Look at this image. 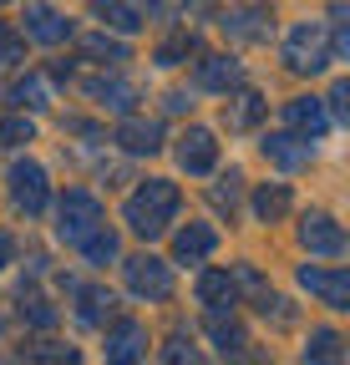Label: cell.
<instances>
[{
    "instance_id": "6da1fadb",
    "label": "cell",
    "mask_w": 350,
    "mask_h": 365,
    "mask_svg": "<svg viewBox=\"0 0 350 365\" xmlns=\"http://www.w3.org/2000/svg\"><path fill=\"white\" fill-rule=\"evenodd\" d=\"M178 213H183V193H178V182L173 178H148V182H138L133 193H127V203H122V223L133 228L138 239H163L173 223H178Z\"/></svg>"
},
{
    "instance_id": "7a4b0ae2",
    "label": "cell",
    "mask_w": 350,
    "mask_h": 365,
    "mask_svg": "<svg viewBox=\"0 0 350 365\" xmlns=\"http://www.w3.org/2000/svg\"><path fill=\"white\" fill-rule=\"evenodd\" d=\"M279 61L294 76H325L335 61V46H330V26L325 21H294L279 41Z\"/></svg>"
},
{
    "instance_id": "3957f363",
    "label": "cell",
    "mask_w": 350,
    "mask_h": 365,
    "mask_svg": "<svg viewBox=\"0 0 350 365\" xmlns=\"http://www.w3.org/2000/svg\"><path fill=\"white\" fill-rule=\"evenodd\" d=\"M6 193L16 203V213L41 218V213L51 208V178H46V168H41L36 158H16L6 168Z\"/></svg>"
},
{
    "instance_id": "277c9868",
    "label": "cell",
    "mask_w": 350,
    "mask_h": 365,
    "mask_svg": "<svg viewBox=\"0 0 350 365\" xmlns=\"http://www.w3.org/2000/svg\"><path fill=\"white\" fill-rule=\"evenodd\" d=\"M102 223H107V213H102V198L97 193H86V188H66L61 193V203H56V239L66 249H76Z\"/></svg>"
},
{
    "instance_id": "5b68a950",
    "label": "cell",
    "mask_w": 350,
    "mask_h": 365,
    "mask_svg": "<svg viewBox=\"0 0 350 365\" xmlns=\"http://www.w3.org/2000/svg\"><path fill=\"white\" fill-rule=\"evenodd\" d=\"M218 26H224V36L234 46H269V36H274V6H269V0H234V6L218 16Z\"/></svg>"
},
{
    "instance_id": "8992f818",
    "label": "cell",
    "mask_w": 350,
    "mask_h": 365,
    "mask_svg": "<svg viewBox=\"0 0 350 365\" xmlns=\"http://www.w3.org/2000/svg\"><path fill=\"white\" fill-rule=\"evenodd\" d=\"M122 279H127V294H138V299H148V304L173 299V264H168V259L133 254V259H122Z\"/></svg>"
},
{
    "instance_id": "52a82bcc",
    "label": "cell",
    "mask_w": 350,
    "mask_h": 365,
    "mask_svg": "<svg viewBox=\"0 0 350 365\" xmlns=\"http://www.w3.org/2000/svg\"><path fill=\"white\" fill-rule=\"evenodd\" d=\"M299 249L310 259H345V228H340V218L325 213V208H310L299 218Z\"/></svg>"
},
{
    "instance_id": "ba28073f",
    "label": "cell",
    "mask_w": 350,
    "mask_h": 365,
    "mask_svg": "<svg viewBox=\"0 0 350 365\" xmlns=\"http://www.w3.org/2000/svg\"><path fill=\"white\" fill-rule=\"evenodd\" d=\"M299 289L304 294H315L325 309H350V269L345 264H330V269H320V264H299Z\"/></svg>"
},
{
    "instance_id": "9c48e42d",
    "label": "cell",
    "mask_w": 350,
    "mask_h": 365,
    "mask_svg": "<svg viewBox=\"0 0 350 365\" xmlns=\"http://www.w3.org/2000/svg\"><path fill=\"white\" fill-rule=\"evenodd\" d=\"M71 16H61L56 6H46V0H31V6L21 11V36L26 41H36V46H61V41H71Z\"/></svg>"
},
{
    "instance_id": "30bf717a",
    "label": "cell",
    "mask_w": 350,
    "mask_h": 365,
    "mask_svg": "<svg viewBox=\"0 0 350 365\" xmlns=\"http://www.w3.org/2000/svg\"><path fill=\"white\" fill-rule=\"evenodd\" d=\"M259 153H264V163L279 168V173H299V168L315 163V143H310V137H299V132H289V127L284 132H264Z\"/></svg>"
},
{
    "instance_id": "8fae6325",
    "label": "cell",
    "mask_w": 350,
    "mask_h": 365,
    "mask_svg": "<svg viewBox=\"0 0 350 365\" xmlns=\"http://www.w3.org/2000/svg\"><path fill=\"white\" fill-rule=\"evenodd\" d=\"M173 158H178V168H183L188 178H208V173L218 168V137H213L208 127H183Z\"/></svg>"
},
{
    "instance_id": "7c38bea8",
    "label": "cell",
    "mask_w": 350,
    "mask_h": 365,
    "mask_svg": "<svg viewBox=\"0 0 350 365\" xmlns=\"http://www.w3.org/2000/svg\"><path fill=\"white\" fill-rule=\"evenodd\" d=\"M81 91H86V102H92V107L117 112V117H127V112L138 107V86L127 81V76H117V71H107V76H86Z\"/></svg>"
},
{
    "instance_id": "4fadbf2b",
    "label": "cell",
    "mask_w": 350,
    "mask_h": 365,
    "mask_svg": "<svg viewBox=\"0 0 350 365\" xmlns=\"http://www.w3.org/2000/svg\"><path fill=\"white\" fill-rule=\"evenodd\" d=\"M112 143H117L122 153H133V158H153V153H163V122L127 112V117L117 122V132H112Z\"/></svg>"
},
{
    "instance_id": "5bb4252c",
    "label": "cell",
    "mask_w": 350,
    "mask_h": 365,
    "mask_svg": "<svg viewBox=\"0 0 350 365\" xmlns=\"http://www.w3.org/2000/svg\"><path fill=\"white\" fill-rule=\"evenodd\" d=\"M107 360L112 365H133V360H143L148 355V330H143V319H107Z\"/></svg>"
},
{
    "instance_id": "9a60e30c",
    "label": "cell",
    "mask_w": 350,
    "mask_h": 365,
    "mask_svg": "<svg viewBox=\"0 0 350 365\" xmlns=\"http://www.w3.org/2000/svg\"><path fill=\"white\" fill-rule=\"evenodd\" d=\"M279 117H284V127H289V132L310 137V143H320V137L335 127L320 97H294V102H284V112H279Z\"/></svg>"
},
{
    "instance_id": "2e32d148",
    "label": "cell",
    "mask_w": 350,
    "mask_h": 365,
    "mask_svg": "<svg viewBox=\"0 0 350 365\" xmlns=\"http://www.w3.org/2000/svg\"><path fill=\"white\" fill-rule=\"evenodd\" d=\"M193 294H198L203 314H234V304H239V289H234V274L229 269H203Z\"/></svg>"
},
{
    "instance_id": "e0dca14e",
    "label": "cell",
    "mask_w": 350,
    "mask_h": 365,
    "mask_svg": "<svg viewBox=\"0 0 350 365\" xmlns=\"http://www.w3.org/2000/svg\"><path fill=\"white\" fill-rule=\"evenodd\" d=\"M193 81L198 91H213V97H229L234 86H244V66L234 56H198L193 66Z\"/></svg>"
},
{
    "instance_id": "ac0fdd59",
    "label": "cell",
    "mask_w": 350,
    "mask_h": 365,
    "mask_svg": "<svg viewBox=\"0 0 350 365\" xmlns=\"http://www.w3.org/2000/svg\"><path fill=\"white\" fill-rule=\"evenodd\" d=\"M218 249V228L213 223H183L173 234V264H203Z\"/></svg>"
},
{
    "instance_id": "d6986e66",
    "label": "cell",
    "mask_w": 350,
    "mask_h": 365,
    "mask_svg": "<svg viewBox=\"0 0 350 365\" xmlns=\"http://www.w3.org/2000/svg\"><path fill=\"white\" fill-rule=\"evenodd\" d=\"M66 289H71V299H76V319H81V325H107V319L117 314V294L102 289V284H76V279H66Z\"/></svg>"
},
{
    "instance_id": "ffe728a7",
    "label": "cell",
    "mask_w": 350,
    "mask_h": 365,
    "mask_svg": "<svg viewBox=\"0 0 350 365\" xmlns=\"http://www.w3.org/2000/svg\"><path fill=\"white\" fill-rule=\"evenodd\" d=\"M229 97H234V102H229V112H224L229 132H249V127L264 122V112H269V97H264V91H254V86H234Z\"/></svg>"
},
{
    "instance_id": "44dd1931",
    "label": "cell",
    "mask_w": 350,
    "mask_h": 365,
    "mask_svg": "<svg viewBox=\"0 0 350 365\" xmlns=\"http://www.w3.org/2000/svg\"><path fill=\"white\" fill-rule=\"evenodd\" d=\"M203 330H208L213 350L224 355V360H239V355H249V335H244V325H239L234 314H208V319H203Z\"/></svg>"
},
{
    "instance_id": "7402d4cb",
    "label": "cell",
    "mask_w": 350,
    "mask_h": 365,
    "mask_svg": "<svg viewBox=\"0 0 350 365\" xmlns=\"http://www.w3.org/2000/svg\"><path fill=\"white\" fill-rule=\"evenodd\" d=\"M249 208H254V218H259V223H279V218L294 208L289 182H259L254 198H249Z\"/></svg>"
},
{
    "instance_id": "603a6c76",
    "label": "cell",
    "mask_w": 350,
    "mask_h": 365,
    "mask_svg": "<svg viewBox=\"0 0 350 365\" xmlns=\"http://www.w3.org/2000/svg\"><path fill=\"white\" fill-rule=\"evenodd\" d=\"M81 56L97 61V66H122V61H133V51H127V41H122L117 31H92V36H81Z\"/></svg>"
},
{
    "instance_id": "cb8c5ba5",
    "label": "cell",
    "mask_w": 350,
    "mask_h": 365,
    "mask_svg": "<svg viewBox=\"0 0 350 365\" xmlns=\"http://www.w3.org/2000/svg\"><path fill=\"white\" fill-rule=\"evenodd\" d=\"M92 16L107 31H117V36H138L143 31V11L133 6V0H92Z\"/></svg>"
},
{
    "instance_id": "d4e9b609",
    "label": "cell",
    "mask_w": 350,
    "mask_h": 365,
    "mask_svg": "<svg viewBox=\"0 0 350 365\" xmlns=\"http://www.w3.org/2000/svg\"><path fill=\"white\" fill-rule=\"evenodd\" d=\"M6 102H16V107H26V112H41V107H51V81L41 76V71H26V76L11 81Z\"/></svg>"
},
{
    "instance_id": "484cf974",
    "label": "cell",
    "mask_w": 350,
    "mask_h": 365,
    "mask_svg": "<svg viewBox=\"0 0 350 365\" xmlns=\"http://www.w3.org/2000/svg\"><path fill=\"white\" fill-rule=\"evenodd\" d=\"M208 203L234 223V213H239V203H244V173H239V168L218 173V182H208Z\"/></svg>"
},
{
    "instance_id": "4316f807",
    "label": "cell",
    "mask_w": 350,
    "mask_h": 365,
    "mask_svg": "<svg viewBox=\"0 0 350 365\" xmlns=\"http://www.w3.org/2000/svg\"><path fill=\"white\" fill-rule=\"evenodd\" d=\"M188 56H198V36H193V31H173V36H163V41L153 46V61H158L163 71L183 66Z\"/></svg>"
},
{
    "instance_id": "83f0119b",
    "label": "cell",
    "mask_w": 350,
    "mask_h": 365,
    "mask_svg": "<svg viewBox=\"0 0 350 365\" xmlns=\"http://www.w3.org/2000/svg\"><path fill=\"white\" fill-rule=\"evenodd\" d=\"M76 249H81V259L92 264V269H107V264H117V254H122V244H117V234H112L107 223H102V228H92V234H86Z\"/></svg>"
},
{
    "instance_id": "f1b7e54d",
    "label": "cell",
    "mask_w": 350,
    "mask_h": 365,
    "mask_svg": "<svg viewBox=\"0 0 350 365\" xmlns=\"http://www.w3.org/2000/svg\"><path fill=\"white\" fill-rule=\"evenodd\" d=\"M304 360H330V365H340V360H345V335L330 330V325L310 330V340H304Z\"/></svg>"
},
{
    "instance_id": "f546056e",
    "label": "cell",
    "mask_w": 350,
    "mask_h": 365,
    "mask_svg": "<svg viewBox=\"0 0 350 365\" xmlns=\"http://www.w3.org/2000/svg\"><path fill=\"white\" fill-rule=\"evenodd\" d=\"M36 143V122L26 112H0V148H26Z\"/></svg>"
},
{
    "instance_id": "4dcf8cb0",
    "label": "cell",
    "mask_w": 350,
    "mask_h": 365,
    "mask_svg": "<svg viewBox=\"0 0 350 365\" xmlns=\"http://www.w3.org/2000/svg\"><path fill=\"white\" fill-rule=\"evenodd\" d=\"M56 319H61V309L51 304V299H41V294H21V325H31V330H56Z\"/></svg>"
},
{
    "instance_id": "1f68e13d",
    "label": "cell",
    "mask_w": 350,
    "mask_h": 365,
    "mask_svg": "<svg viewBox=\"0 0 350 365\" xmlns=\"http://www.w3.org/2000/svg\"><path fill=\"white\" fill-rule=\"evenodd\" d=\"M229 274H234V289H239V294H249V304H259V299L269 294V279L259 274V264H249V259H244V264H234Z\"/></svg>"
},
{
    "instance_id": "d6a6232c",
    "label": "cell",
    "mask_w": 350,
    "mask_h": 365,
    "mask_svg": "<svg viewBox=\"0 0 350 365\" xmlns=\"http://www.w3.org/2000/svg\"><path fill=\"white\" fill-rule=\"evenodd\" d=\"M21 56H26V41L0 21V66H21Z\"/></svg>"
},
{
    "instance_id": "836d02e7",
    "label": "cell",
    "mask_w": 350,
    "mask_h": 365,
    "mask_svg": "<svg viewBox=\"0 0 350 365\" xmlns=\"http://www.w3.org/2000/svg\"><path fill=\"white\" fill-rule=\"evenodd\" d=\"M325 112H330V122H345V117H350V81H335V86H330Z\"/></svg>"
},
{
    "instance_id": "e575fe53",
    "label": "cell",
    "mask_w": 350,
    "mask_h": 365,
    "mask_svg": "<svg viewBox=\"0 0 350 365\" xmlns=\"http://www.w3.org/2000/svg\"><path fill=\"white\" fill-rule=\"evenodd\" d=\"M163 360H173V365H178V360H198V350H193V335H173L168 345H163Z\"/></svg>"
},
{
    "instance_id": "d590c367",
    "label": "cell",
    "mask_w": 350,
    "mask_h": 365,
    "mask_svg": "<svg viewBox=\"0 0 350 365\" xmlns=\"http://www.w3.org/2000/svg\"><path fill=\"white\" fill-rule=\"evenodd\" d=\"M26 360H76V350H71V345H56V340H46V345L26 350Z\"/></svg>"
},
{
    "instance_id": "8d00e7d4",
    "label": "cell",
    "mask_w": 350,
    "mask_h": 365,
    "mask_svg": "<svg viewBox=\"0 0 350 365\" xmlns=\"http://www.w3.org/2000/svg\"><path fill=\"white\" fill-rule=\"evenodd\" d=\"M16 249H21L16 234H11V228H0V269H11V264H16Z\"/></svg>"
},
{
    "instance_id": "74e56055",
    "label": "cell",
    "mask_w": 350,
    "mask_h": 365,
    "mask_svg": "<svg viewBox=\"0 0 350 365\" xmlns=\"http://www.w3.org/2000/svg\"><path fill=\"white\" fill-rule=\"evenodd\" d=\"M163 107H168V112H193V97H188V91H168Z\"/></svg>"
},
{
    "instance_id": "f35d334b",
    "label": "cell",
    "mask_w": 350,
    "mask_h": 365,
    "mask_svg": "<svg viewBox=\"0 0 350 365\" xmlns=\"http://www.w3.org/2000/svg\"><path fill=\"white\" fill-rule=\"evenodd\" d=\"M51 81H71V61H56L51 66Z\"/></svg>"
},
{
    "instance_id": "ab89813d",
    "label": "cell",
    "mask_w": 350,
    "mask_h": 365,
    "mask_svg": "<svg viewBox=\"0 0 350 365\" xmlns=\"http://www.w3.org/2000/svg\"><path fill=\"white\" fill-rule=\"evenodd\" d=\"M133 6H143V0H133ZM148 6H153V11H163V0H148Z\"/></svg>"
},
{
    "instance_id": "60d3db41",
    "label": "cell",
    "mask_w": 350,
    "mask_h": 365,
    "mask_svg": "<svg viewBox=\"0 0 350 365\" xmlns=\"http://www.w3.org/2000/svg\"><path fill=\"white\" fill-rule=\"evenodd\" d=\"M0 6H6V0H0Z\"/></svg>"
}]
</instances>
